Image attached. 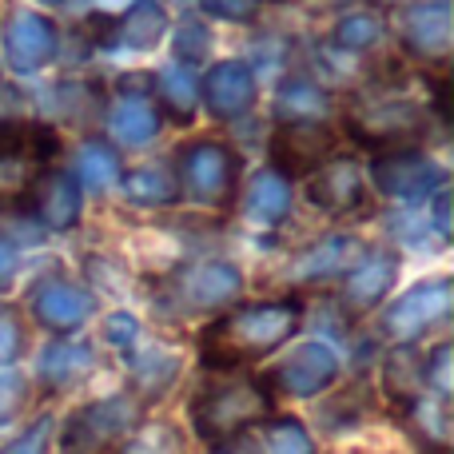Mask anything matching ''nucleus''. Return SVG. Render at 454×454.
<instances>
[{
  "mask_svg": "<svg viewBox=\"0 0 454 454\" xmlns=\"http://www.w3.org/2000/svg\"><path fill=\"white\" fill-rule=\"evenodd\" d=\"M116 454H184V442L176 434V427L168 423H152V427H136L128 439H120Z\"/></svg>",
  "mask_w": 454,
  "mask_h": 454,
  "instance_id": "28",
  "label": "nucleus"
},
{
  "mask_svg": "<svg viewBox=\"0 0 454 454\" xmlns=\"http://www.w3.org/2000/svg\"><path fill=\"white\" fill-rule=\"evenodd\" d=\"M204 8L215 16H235V20H247L251 16V0H204Z\"/></svg>",
  "mask_w": 454,
  "mask_h": 454,
  "instance_id": "39",
  "label": "nucleus"
},
{
  "mask_svg": "<svg viewBox=\"0 0 454 454\" xmlns=\"http://www.w3.org/2000/svg\"><path fill=\"white\" fill-rule=\"evenodd\" d=\"M176 184L180 196L200 207H227L239 184V156L220 140H196L176 160Z\"/></svg>",
  "mask_w": 454,
  "mask_h": 454,
  "instance_id": "4",
  "label": "nucleus"
},
{
  "mask_svg": "<svg viewBox=\"0 0 454 454\" xmlns=\"http://www.w3.org/2000/svg\"><path fill=\"white\" fill-rule=\"evenodd\" d=\"M411 48L423 56H434L447 48V8L442 4H423L415 12V28H411Z\"/></svg>",
  "mask_w": 454,
  "mask_h": 454,
  "instance_id": "29",
  "label": "nucleus"
},
{
  "mask_svg": "<svg viewBox=\"0 0 454 454\" xmlns=\"http://www.w3.org/2000/svg\"><path fill=\"white\" fill-rule=\"evenodd\" d=\"M160 132V112L148 100H120L112 112V136L124 148H144Z\"/></svg>",
  "mask_w": 454,
  "mask_h": 454,
  "instance_id": "24",
  "label": "nucleus"
},
{
  "mask_svg": "<svg viewBox=\"0 0 454 454\" xmlns=\"http://www.w3.org/2000/svg\"><path fill=\"white\" fill-rule=\"evenodd\" d=\"M68 454H80V450H68Z\"/></svg>",
  "mask_w": 454,
  "mask_h": 454,
  "instance_id": "43",
  "label": "nucleus"
},
{
  "mask_svg": "<svg viewBox=\"0 0 454 454\" xmlns=\"http://www.w3.org/2000/svg\"><path fill=\"white\" fill-rule=\"evenodd\" d=\"M383 387H387V399H391L395 411H403L407 403H415L419 395L427 391L423 387V359L411 351V343H403L395 355H387Z\"/></svg>",
  "mask_w": 454,
  "mask_h": 454,
  "instance_id": "23",
  "label": "nucleus"
},
{
  "mask_svg": "<svg viewBox=\"0 0 454 454\" xmlns=\"http://www.w3.org/2000/svg\"><path fill=\"white\" fill-rule=\"evenodd\" d=\"M307 200H311L319 212L335 215H355L367 204V180L359 172V160L351 156H331L307 176Z\"/></svg>",
  "mask_w": 454,
  "mask_h": 454,
  "instance_id": "15",
  "label": "nucleus"
},
{
  "mask_svg": "<svg viewBox=\"0 0 454 454\" xmlns=\"http://www.w3.org/2000/svg\"><path fill=\"white\" fill-rule=\"evenodd\" d=\"M450 355L454 347L450 343H439L431 355L423 359V387L434 395V399H447L450 403V391H454V379H450Z\"/></svg>",
  "mask_w": 454,
  "mask_h": 454,
  "instance_id": "32",
  "label": "nucleus"
},
{
  "mask_svg": "<svg viewBox=\"0 0 454 454\" xmlns=\"http://www.w3.org/2000/svg\"><path fill=\"white\" fill-rule=\"evenodd\" d=\"M399 415L407 419L411 434H415L419 447L427 454H450V403L447 399H434L431 391H423Z\"/></svg>",
  "mask_w": 454,
  "mask_h": 454,
  "instance_id": "21",
  "label": "nucleus"
},
{
  "mask_svg": "<svg viewBox=\"0 0 454 454\" xmlns=\"http://www.w3.org/2000/svg\"><path fill=\"white\" fill-rule=\"evenodd\" d=\"M168 291H172V303L184 307V311L212 315L239 303L243 271L231 259H196V263L176 267L172 279H168Z\"/></svg>",
  "mask_w": 454,
  "mask_h": 454,
  "instance_id": "6",
  "label": "nucleus"
},
{
  "mask_svg": "<svg viewBox=\"0 0 454 454\" xmlns=\"http://www.w3.org/2000/svg\"><path fill=\"white\" fill-rule=\"evenodd\" d=\"M52 450V415H40L36 423H28L16 439H8L0 454H48Z\"/></svg>",
  "mask_w": 454,
  "mask_h": 454,
  "instance_id": "34",
  "label": "nucleus"
},
{
  "mask_svg": "<svg viewBox=\"0 0 454 454\" xmlns=\"http://www.w3.org/2000/svg\"><path fill=\"white\" fill-rule=\"evenodd\" d=\"M188 415L192 431L212 447V442L247 434L251 427L271 419V387L259 375H243L235 367L212 371V379L200 383V391L192 395Z\"/></svg>",
  "mask_w": 454,
  "mask_h": 454,
  "instance_id": "2",
  "label": "nucleus"
},
{
  "mask_svg": "<svg viewBox=\"0 0 454 454\" xmlns=\"http://www.w3.org/2000/svg\"><path fill=\"white\" fill-rule=\"evenodd\" d=\"M12 275H16V251L8 247L4 239H0V291L12 283Z\"/></svg>",
  "mask_w": 454,
  "mask_h": 454,
  "instance_id": "41",
  "label": "nucleus"
},
{
  "mask_svg": "<svg viewBox=\"0 0 454 454\" xmlns=\"http://www.w3.org/2000/svg\"><path fill=\"white\" fill-rule=\"evenodd\" d=\"M335 152V132L319 120H287L271 136V164L283 180H307Z\"/></svg>",
  "mask_w": 454,
  "mask_h": 454,
  "instance_id": "12",
  "label": "nucleus"
},
{
  "mask_svg": "<svg viewBox=\"0 0 454 454\" xmlns=\"http://www.w3.org/2000/svg\"><path fill=\"white\" fill-rule=\"evenodd\" d=\"M132 371H136V391H144L148 399H156V395H164L168 387H172V379L180 375V359H176L172 351H148V355H136L132 351Z\"/></svg>",
  "mask_w": 454,
  "mask_h": 454,
  "instance_id": "26",
  "label": "nucleus"
},
{
  "mask_svg": "<svg viewBox=\"0 0 454 454\" xmlns=\"http://www.w3.org/2000/svg\"><path fill=\"white\" fill-rule=\"evenodd\" d=\"M32 220H36L44 231H72L84 215V188L72 176V168H56L48 164L44 172L36 176V184L24 196Z\"/></svg>",
  "mask_w": 454,
  "mask_h": 454,
  "instance_id": "14",
  "label": "nucleus"
},
{
  "mask_svg": "<svg viewBox=\"0 0 454 454\" xmlns=\"http://www.w3.org/2000/svg\"><path fill=\"white\" fill-rule=\"evenodd\" d=\"M423 112L411 100H371V104H355L351 116H347V128L351 136L363 144V148H407L415 136H423Z\"/></svg>",
  "mask_w": 454,
  "mask_h": 454,
  "instance_id": "11",
  "label": "nucleus"
},
{
  "mask_svg": "<svg viewBox=\"0 0 454 454\" xmlns=\"http://www.w3.org/2000/svg\"><path fill=\"white\" fill-rule=\"evenodd\" d=\"M140 16L144 20H128V36H132V44H140V48H152L156 44V36H160V28H164V16L156 12V4H140Z\"/></svg>",
  "mask_w": 454,
  "mask_h": 454,
  "instance_id": "36",
  "label": "nucleus"
},
{
  "mask_svg": "<svg viewBox=\"0 0 454 454\" xmlns=\"http://www.w3.org/2000/svg\"><path fill=\"white\" fill-rule=\"evenodd\" d=\"M124 184V196L128 204L136 207H172L180 204V184H176V172L164 164H148V168H136V172L120 176Z\"/></svg>",
  "mask_w": 454,
  "mask_h": 454,
  "instance_id": "22",
  "label": "nucleus"
},
{
  "mask_svg": "<svg viewBox=\"0 0 454 454\" xmlns=\"http://www.w3.org/2000/svg\"><path fill=\"white\" fill-rule=\"evenodd\" d=\"M239 215L247 227L255 231H271L291 215V184L283 180L275 168H263V172L251 176L247 192H243V204Z\"/></svg>",
  "mask_w": 454,
  "mask_h": 454,
  "instance_id": "18",
  "label": "nucleus"
},
{
  "mask_svg": "<svg viewBox=\"0 0 454 454\" xmlns=\"http://www.w3.org/2000/svg\"><path fill=\"white\" fill-rule=\"evenodd\" d=\"M92 371H96L92 343L72 339V335H60L56 343H48L44 351H40V363H36V379H40V391L44 395L72 391V387L88 383Z\"/></svg>",
  "mask_w": 454,
  "mask_h": 454,
  "instance_id": "17",
  "label": "nucleus"
},
{
  "mask_svg": "<svg viewBox=\"0 0 454 454\" xmlns=\"http://www.w3.org/2000/svg\"><path fill=\"white\" fill-rule=\"evenodd\" d=\"M28 311L52 335H76L96 315V295L84 283L72 279V275L52 271V275H40L28 287Z\"/></svg>",
  "mask_w": 454,
  "mask_h": 454,
  "instance_id": "8",
  "label": "nucleus"
},
{
  "mask_svg": "<svg viewBox=\"0 0 454 454\" xmlns=\"http://www.w3.org/2000/svg\"><path fill=\"white\" fill-rule=\"evenodd\" d=\"M371 180L383 196L399 200V204H423L434 192H442L447 172L434 164L431 156L415 148H395V152H379L371 164Z\"/></svg>",
  "mask_w": 454,
  "mask_h": 454,
  "instance_id": "9",
  "label": "nucleus"
},
{
  "mask_svg": "<svg viewBox=\"0 0 454 454\" xmlns=\"http://www.w3.org/2000/svg\"><path fill=\"white\" fill-rule=\"evenodd\" d=\"M395 279H399V251L383 247V243L363 247L359 263L339 279V303L347 307V315H371L391 295Z\"/></svg>",
  "mask_w": 454,
  "mask_h": 454,
  "instance_id": "13",
  "label": "nucleus"
},
{
  "mask_svg": "<svg viewBox=\"0 0 454 454\" xmlns=\"http://www.w3.org/2000/svg\"><path fill=\"white\" fill-rule=\"evenodd\" d=\"M363 247L367 243L359 235H327V239L303 247L299 255H291L283 279L295 283V287H323V283H335L359 263Z\"/></svg>",
  "mask_w": 454,
  "mask_h": 454,
  "instance_id": "16",
  "label": "nucleus"
},
{
  "mask_svg": "<svg viewBox=\"0 0 454 454\" xmlns=\"http://www.w3.org/2000/svg\"><path fill=\"white\" fill-rule=\"evenodd\" d=\"M303 323V299L283 295V299H263V303H239L231 311L215 315L212 327L200 335V359L212 371L243 367L275 355Z\"/></svg>",
  "mask_w": 454,
  "mask_h": 454,
  "instance_id": "1",
  "label": "nucleus"
},
{
  "mask_svg": "<svg viewBox=\"0 0 454 454\" xmlns=\"http://www.w3.org/2000/svg\"><path fill=\"white\" fill-rule=\"evenodd\" d=\"M375 36H379V20H371V16H347L339 24V40L351 48H367Z\"/></svg>",
  "mask_w": 454,
  "mask_h": 454,
  "instance_id": "37",
  "label": "nucleus"
},
{
  "mask_svg": "<svg viewBox=\"0 0 454 454\" xmlns=\"http://www.w3.org/2000/svg\"><path fill=\"white\" fill-rule=\"evenodd\" d=\"M60 156V136L48 124H0V204H24L28 188Z\"/></svg>",
  "mask_w": 454,
  "mask_h": 454,
  "instance_id": "3",
  "label": "nucleus"
},
{
  "mask_svg": "<svg viewBox=\"0 0 454 454\" xmlns=\"http://www.w3.org/2000/svg\"><path fill=\"white\" fill-rule=\"evenodd\" d=\"M4 48H8V64H12L16 72H32V68H40V64L52 60L56 28L44 20V16L20 12V16H12V24H8Z\"/></svg>",
  "mask_w": 454,
  "mask_h": 454,
  "instance_id": "20",
  "label": "nucleus"
},
{
  "mask_svg": "<svg viewBox=\"0 0 454 454\" xmlns=\"http://www.w3.org/2000/svg\"><path fill=\"white\" fill-rule=\"evenodd\" d=\"M450 303H454V283L447 275H434V279L415 283L407 295L395 299L383 311V319H379V331H383L391 343H415L423 331L439 327V323L447 319Z\"/></svg>",
  "mask_w": 454,
  "mask_h": 454,
  "instance_id": "7",
  "label": "nucleus"
},
{
  "mask_svg": "<svg viewBox=\"0 0 454 454\" xmlns=\"http://www.w3.org/2000/svg\"><path fill=\"white\" fill-rule=\"evenodd\" d=\"M215 454H259V447H251L243 434H235V439H223V442H212Z\"/></svg>",
  "mask_w": 454,
  "mask_h": 454,
  "instance_id": "42",
  "label": "nucleus"
},
{
  "mask_svg": "<svg viewBox=\"0 0 454 454\" xmlns=\"http://www.w3.org/2000/svg\"><path fill=\"white\" fill-rule=\"evenodd\" d=\"M72 176L80 180V188H112L120 180V156L108 148V144H84L76 152V168Z\"/></svg>",
  "mask_w": 454,
  "mask_h": 454,
  "instance_id": "25",
  "label": "nucleus"
},
{
  "mask_svg": "<svg viewBox=\"0 0 454 454\" xmlns=\"http://www.w3.org/2000/svg\"><path fill=\"white\" fill-rule=\"evenodd\" d=\"M259 454H315V439L299 419L283 415L263 427V447Z\"/></svg>",
  "mask_w": 454,
  "mask_h": 454,
  "instance_id": "27",
  "label": "nucleus"
},
{
  "mask_svg": "<svg viewBox=\"0 0 454 454\" xmlns=\"http://www.w3.org/2000/svg\"><path fill=\"white\" fill-rule=\"evenodd\" d=\"M339 379V355L331 351L319 339H307V343L291 347L279 363L263 375V383L271 391L287 395V399H315L323 395L331 383Z\"/></svg>",
  "mask_w": 454,
  "mask_h": 454,
  "instance_id": "10",
  "label": "nucleus"
},
{
  "mask_svg": "<svg viewBox=\"0 0 454 454\" xmlns=\"http://www.w3.org/2000/svg\"><path fill=\"white\" fill-rule=\"evenodd\" d=\"M104 343L120 355H132L140 347V319L132 311H112L104 315Z\"/></svg>",
  "mask_w": 454,
  "mask_h": 454,
  "instance_id": "33",
  "label": "nucleus"
},
{
  "mask_svg": "<svg viewBox=\"0 0 454 454\" xmlns=\"http://www.w3.org/2000/svg\"><path fill=\"white\" fill-rule=\"evenodd\" d=\"M327 108V96L311 84V80H287L279 92V112L291 120H315Z\"/></svg>",
  "mask_w": 454,
  "mask_h": 454,
  "instance_id": "30",
  "label": "nucleus"
},
{
  "mask_svg": "<svg viewBox=\"0 0 454 454\" xmlns=\"http://www.w3.org/2000/svg\"><path fill=\"white\" fill-rule=\"evenodd\" d=\"M24 403H28V379L12 367L0 371V427L12 423V419L24 411Z\"/></svg>",
  "mask_w": 454,
  "mask_h": 454,
  "instance_id": "35",
  "label": "nucleus"
},
{
  "mask_svg": "<svg viewBox=\"0 0 454 454\" xmlns=\"http://www.w3.org/2000/svg\"><path fill=\"white\" fill-rule=\"evenodd\" d=\"M204 100H207V112H212L215 120L243 116V112L255 104V76L235 60L215 64L204 80Z\"/></svg>",
  "mask_w": 454,
  "mask_h": 454,
  "instance_id": "19",
  "label": "nucleus"
},
{
  "mask_svg": "<svg viewBox=\"0 0 454 454\" xmlns=\"http://www.w3.org/2000/svg\"><path fill=\"white\" fill-rule=\"evenodd\" d=\"M28 351V331L16 307L0 303V367H16Z\"/></svg>",
  "mask_w": 454,
  "mask_h": 454,
  "instance_id": "31",
  "label": "nucleus"
},
{
  "mask_svg": "<svg viewBox=\"0 0 454 454\" xmlns=\"http://www.w3.org/2000/svg\"><path fill=\"white\" fill-rule=\"evenodd\" d=\"M434 231H439V239H450V192L434 196Z\"/></svg>",
  "mask_w": 454,
  "mask_h": 454,
  "instance_id": "40",
  "label": "nucleus"
},
{
  "mask_svg": "<svg viewBox=\"0 0 454 454\" xmlns=\"http://www.w3.org/2000/svg\"><path fill=\"white\" fill-rule=\"evenodd\" d=\"M136 423H140V395L116 391L108 399L84 403L80 411H72L68 427H64V447L80 454L112 450L120 439H128L136 431Z\"/></svg>",
  "mask_w": 454,
  "mask_h": 454,
  "instance_id": "5",
  "label": "nucleus"
},
{
  "mask_svg": "<svg viewBox=\"0 0 454 454\" xmlns=\"http://www.w3.org/2000/svg\"><path fill=\"white\" fill-rule=\"evenodd\" d=\"M164 96H168V104L176 108V116H188L192 112V100H196V88H192V80L188 76H168L164 80Z\"/></svg>",
  "mask_w": 454,
  "mask_h": 454,
  "instance_id": "38",
  "label": "nucleus"
}]
</instances>
